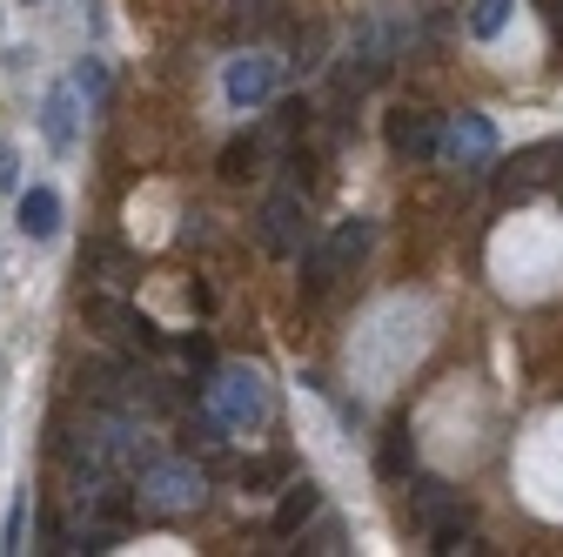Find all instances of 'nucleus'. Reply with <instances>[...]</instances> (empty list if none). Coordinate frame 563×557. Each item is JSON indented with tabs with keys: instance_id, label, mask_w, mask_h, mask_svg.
Here are the masks:
<instances>
[{
	"instance_id": "f257e3e1",
	"label": "nucleus",
	"mask_w": 563,
	"mask_h": 557,
	"mask_svg": "<svg viewBox=\"0 0 563 557\" xmlns=\"http://www.w3.org/2000/svg\"><path fill=\"white\" fill-rule=\"evenodd\" d=\"M208 483L188 457H162V463H141V483H134V511H155V517H181V511H201Z\"/></svg>"
},
{
	"instance_id": "f03ea898",
	"label": "nucleus",
	"mask_w": 563,
	"mask_h": 557,
	"mask_svg": "<svg viewBox=\"0 0 563 557\" xmlns=\"http://www.w3.org/2000/svg\"><path fill=\"white\" fill-rule=\"evenodd\" d=\"M208 416H216L222 430H262L268 424V390L255 370H216L208 383Z\"/></svg>"
},
{
	"instance_id": "7ed1b4c3",
	"label": "nucleus",
	"mask_w": 563,
	"mask_h": 557,
	"mask_svg": "<svg viewBox=\"0 0 563 557\" xmlns=\"http://www.w3.org/2000/svg\"><path fill=\"white\" fill-rule=\"evenodd\" d=\"M437 155L463 175H483L497 162V128H489V114H450L443 134H437Z\"/></svg>"
},
{
	"instance_id": "20e7f679",
	"label": "nucleus",
	"mask_w": 563,
	"mask_h": 557,
	"mask_svg": "<svg viewBox=\"0 0 563 557\" xmlns=\"http://www.w3.org/2000/svg\"><path fill=\"white\" fill-rule=\"evenodd\" d=\"M255 236H262L268 255H302L309 249V208H302V195H268Z\"/></svg>"
},
{
	"instance_id": "39448f33",
	"label": "nucleus",
	"mask_w": 563,
	"mask_h": 557,
	"mask_svg": "<svg viewBox=\"0 0 563 557\" xmlns=\"http://www.w3.org/2000/svg\"><path fill=\"white\" fill-rule=\"evenodd\" d=\"M363 249H369V222H342L316 255H309V290L322 296L329 283H335V275L349 269V262H363Z\"/></svg>"
},
{
	"instance_id": "423d86ee",
	"label": "nucleus",
	"mask_w": 563,
	"mask_h": 557,
	"mask_svg": "<svg viewBox=\"0 0 563 557\" xmlns=\"http://www.w3.org/2000/svg\"><path fill=\"white\" fill-rule=\"evenodd\" d=\"M88 323H101L108 342H134V350H162V336L148 316H134L121 296H88Z\"/></svg>"
},
{
	"instance_id": "0eeeda50",
	"label": "nucleus",
	"mask_w": 563,
	"mask_h": 557,
	"mask_svg": "<svg viewBox=\"0 0 563 557\" xmlns=\"http://www.w3.org/2000/svg\"><path fill=\"white\" fill-rule=\"evenodd\" d=\"M41 134H47V149H60V155L81 142V95H75V81L47 88V101H41Z\"/></svg>"
},
{
	"instance_id": "6e6552de",
	"label": "nucleus",
	"mask_w": 563,
	"mask_h": 557,
	"mask_svg": "<svg viewBox=\"0 0 563 557\" xmlns=\"http://www.w3.org/2000/svg\"><path fill=\"white\" fill-rule=\"evenodd\" d=\"M437 114H422V108H396L389 114V149L402 155V162H430L437 155Z\"/></svg>"
},
{
	"instance_id": "1a4fd4ad",
	"label": "nucleus",
	"mask_w": 563,
	"mask_h": 557,
	"mask_svg": "<svg viewBox=\"0 0 563 557\" xmlns=\"http://www.w3.org/2000/svg\"><path fill=\"white\" fill-rule=\"evenodd\" d=\"M275 95V54H242V61H229V101L235 108H255V101H268Z\"/></svg>"
},
{
	"instance_id": "9d476101",
	"label": "nucleus",
	"mask_w": 563,
	"mask_h": 557,
	"mask_svg": "<svg viewBox=\"0 0 563 557\" xmlns=\"http://www.w3.org/2000/svg\"><path fill=\"white\" fill-rule=\"evenodd\" d=\"M14 216H21V236L47 242V236L60 229V195H54V188H27V195H21V208H14Z\"/></svg>"
},
{
	"instance_id": "9b49d317",
	"label": "nucleus",
	"mask_w": 563,
	"mask_h": 557,
	"mask_svg": "<svg viewBox=\"0 0 563 557\" xmlns=\"http://www.w3.org/2000/svg\"><path fill=\"white\" fill-rule=\"evenodd\" d=\"M556 155H563V149H530V155H517V168L504 175V195H510V201H523V195H537V188H543V182L556 175V168H550Z\"/></svg>"
},
{
	"instance_id": "f8f14e48",
	"label": "nucleus",
	"mask_w": 563,
	"mask_h": 557,
	"mask_svg": "<svg viewBox=\"0 0 563 557\" xmlns=\"http://www.w3.org/2000/svg\"><path fill=\"white\" fill-rule=\"evenodd\" d=\"M316 511H322V491H316V483H296V491L275 504V524H268V531H275V537H296Z\"/></svg>"
},
{
	"instance_id": "ddd939ff",
	"label": "nucleus",
	"mask_w": 563,
	"mask_h": 557,
	"mask_svg": "<svg viewBox=\"0 0 563 557\" xmlns=\"http://www.w3.org/2000/svg\"><path fill=\"white\" fill-rule=\"evenodd\" d=\"M510 8H517V0H476L470 34H476V41H497V34H504V21H510Z\"/></svg>"
},
{
	"instance_id": "4468645a",
	"label": "nucleus",
	"mask_w": 563,
	"mask_h": 557,
	"mask_svg": "<svg viewBox=\"0 0 563 557\" xmlns=\"http://www.w3.org/2000/svg\"><path fill=\"white\" fill-rule=\"evenodd\" d=\"M402 470H409V430L396 424L389 444H383V477H402Z\"/></svg>"
},
{
	"instance_id": "2eb2a0df",
	"label": "nucleus",
	"mask_w": 563,
	"mask_h": 557,
	"mask_svg": "<svg viewBox=\"0 0 563 557\" xmlns=\"http://www.w3.org/2000/svg\"><path fill=\"white\" fill-rule=\"evenodd\" d=\"M75 95H88V101L108 95V67H101V61H81V67H75Z\"/></svg>"
},
{
	"instance_id": "dca6fc26",
	"label": "nucleus",
	"mask_w": 563,
	"mask_h": 557,
	"mask_svg": "<svg viewBox=\"0 0 563 557\" xmlns=\"http://www.w3.org/2000/svg\"><path fill=\"white\" fill-rule=\"evenodd\" d=\"M249 168H255V142H229V155H222V175H229V182H242Z\"/></svg>"
},
{
	"instance_id": "f3484780",
	"label": "nucleus",
	"mask_w": 563,
	"mask_h": 557,
	"mask_svg": "<svg viewBox=\"0 0 563 557\" xmlns=\"http://www.w3.org/2000/svg\"><path fill=\"white\" fill-rule=\"evenodd\" d=\"M14 182H21V155H14V149H8V142H0V195H8V188H14Z\"/></svg>"
},
{
	"instance_id": "a211bd4d",
	"label": "nucleus",
	"mask_w": 563,
	"mask_h": 557,
	"mask_svg": "<svg viewBox=\"0 0 563 557\" xmlns=\"http://www.w3.org/2000/svg\"><path fill=\"white\" fill-rule=\"evenodd\" d=\"M181 357H188L195 370H216V350H208V342H201V336H195V342H181Z\"/></svg>"
},
{
	"instance_id": "6ab92c4d",
	"label": "nucleus",
	"mask_w": 563,
	"mask_h": 557,
	"mask_svg": "<svg viewBox=\"0 0 563 557\" xmlns=\"http://www.w3.org/2000/svg\"><path fill=\"white\" fill-rule=\"evenodd\" d=\"M21 8H41V0H21Z\"/></svg>"
}]
</instances>
